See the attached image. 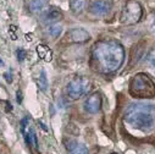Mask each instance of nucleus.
I'll return each instance as SVG.
<instances>
[{
    "mask_svg": "<svg viewBox=\"0 0 155 154\" xmlns=\"http://www.w3.org/2000/svg\"><path fill=\"white\" fill-rule=\"evenodd\" d=\"M125 61V49L115 39H101L92 50V66L101 73H111L119 70Z\"/></svg>",
    "mask_w": 155,
    "mask_h": 154,
    "instance_id": "nucleus-1",
    "label": "nucleus"
},
{
    "mask_svg": "<svg viewBox=\"0 0 155 154\" xmlns=\"http://www.w3.org/2000/svg\"><path fill=\"white\" fill-rule=\"evenodd\" d=\"M124 121L138 131L150 133L155 131V106L132 104L124 114Z\"/></svg>",
    "mask_w": 155,
    "mask_h": 154,
    "instance_id": "nucleus-2",
    "label": "nucleus"
},
{
    "mask_svg": "<svg viewBox=\"0 0 155 154\" xmlns=\"http://www.w3.org/2000/svg\"><path fill=\"white\" fill-rule=\"evenodd\" d=\"M128 92L133 98L151 99L155 97V85L148 75L137 73L130 81Z\"/></svg>",
    "mask_w": 155,
    "mask_h": 154,
    "instance_id": "nucleus-3",
    "label": "nucleus"
},
{
    "mask_svg": "<svg viewBox=\"0 0 155 154\" xmlns=\"http://www.w3.org/2000/svg\"><path fill=\"white\" fill-rule=\"evenodd\" d=\"M143 15V9L140 4L134 0H130L124 6L121 15H120V22L124 25H133L137 23Z\"/></svg>",
    "mask_w": 155,
    "mask_h": 154,
    "instance_id": "nucleus-4",
    "label": "nucleus"
},
{
    "mask_svg": "<svg viewBox=\"0 0 155 154\" xmlns=\"http://www.w3.org/2000/svg\"><path fill=\"white\" fill-rule=\"evenodd\" d=\"M91 88V81L86 77H76L67 85V94L71 99H80L86 95Z\"/></svg>",
    "mask_w": 155,
    "mask_h": 154,
    "instance_id": "nucleus-5",
    "label": "nucleus"
},
{
    "mask_svg": "<svg viewBox=\"0 0 155 154\" xmlns=\"http://www.w3.org/2000/svg\"><path fill=\"white\" fill-rule=\"evenodd\" d=\"M21 132L25 137V141L28 146L33 147L34 149H38V141L34 129L29 125V118H25L21 121Z\"/></svg>",
    "mask_w": 155,
    "mask_h": 154,
    "instance_id": "nucleus-6",
    "label": "nucleus"
},
{
    "mask_svg": "<svg viewBox=\"0 0 155 154\" xmlns=\"http://www.w3.org/2000/svg\"><path fill=\"white\" fill-rule=\"evenodd\" d=\"M84 110L89 114H97L99 112L101 108V97L99 93H93L88 95V98L84 100Z\"/></svg>",
    "mask_w": 155,
    "mask_h": 154,
    "instance_id": "nucleus-7",
    "label": "nucleus"
},
{
    "mask_svg": "<svg viewBox=\"0 0 155 154\" xmlns=\"http://www.w3.org/2000/svg\"><path fill=\"white\" fill-rule=\"evenodd\" d=\"M111 4L106 0H94L89 6V11L94 16H105L110 12Z\"/></svg>",
    "mask_w": 155,
    "mask_h": 154,
    "instance_id": "nucleus-8",
    "label": "nucleus"
},
{
    "mask_svg": "<svg viewBox=\"0 0 155 154\" xmlns=\"http://www.w3.org/2000/svg\"><path fill=\"white\" fill-rule=\"evenodd\" d=\"M67 38L70 42H73V43H84L91 39V34L86 29L77 27V28H72L71 31H68Z\"/></svg>",
    "mask_w": 155,
    "mask_h": 154,
    "instance_id": "nucleus-9",
    "label": "nucleus"
},
{
    "mask_svg": "<svg viewBox=\"0 0 155 154\" xmlns=\"http://www.w3.org/2000/svg\"><path fill=\"white\" fill-rule=\"evenodd\" d=\"M35 52H37L38 56H39L42 60H44L45 62H49V61L53 60V50L48 45H45V44L37 45Z\"/></svg>",
    "mask_w": 155,
    "mask_h": 154,
    "instance_id": "nucleus-10",
    "label": "nucleus"
},
{
    "mask_svg": "<svg viewBox=\"0 0 155 154\" xmlns=\"http://www.w3.org/2000/svg\"><path fill=\"white\" fill-rule=\"evenodd\" d=\"M62 18V12L58 10L56 8H51L45 15H44V21L45 22H55Z\"/></svg>",
    "mask_w": 155,
    "mask_h": 154,
    "instance_id": "nucleus-11",
    "label": "nucleus"
},
{
    "mask_svg": "<svg viewBox=\"0 0 155 154\" xmlns=\"http://www.w3.org/2000/svg\"><path fill=\"white\" fill-rule=\"evenodd\" d=\"M87 0H70V9L73 14H81L86 8Z\"/></svg>",
    "mask_w": 155,
    "mask_h": 154,
    "instance_id": "nucleus-12",
    "label": "nucleus"
},
{
    "mask_svg": "<svg viewBox=\"0 0 155 154\" xmlns=\"http://www.w3.org/2000/svg\"><path fill=\"white\" fill-rule=\"evenodd\" d=\"M44 5H45V2L44 0H31L29 2V5H28V9L31 12H39L44 9Z\"/></svg>",
    "mask_w": 155,
    "mask_h": 154,
    "instance_id": "nucleus-13",
    "label": "nucleus"
},
{
    "mask_svg": "<svg viewBox=\"0 0 155 154\" xmlns=\"http://www.w3.org/2000/svg\"><path fill=\"white\" fill-rule=\"evenodd\" d=\"M62 32V26L59 25V23H54L49 27V34L53 37V38H58Z\"/></svg>",
    "mask_w": 155,
    "mask_h": 154,
    "instance_id": "nucleus-14",
    "label": "nucleus"
},
{
    "mask_svg": "<svg viewBox=\"0 0 155 154\" xmlns=\"http://www.w3.org/2000/svg\"><path fill=\"white\" fill-rule=\"evenodd\" d=\"M38 83H39V88L45 92L47 91V87H48V80H47V73L44 70H42L41 72V76H39V80H38Z\"/></svg>",
    "mask_w": 155,
    "mask_h": 154,
    "instance_id": "nucleus-15",
    "label": "nucleus"
},
{
    "mask_svg": "<svg viewBox=\"0 0 155 154\" xmlns=\"http://www.w3.org/2000/svg\"><path fill=\"white\" fill-rule=\"evenodd\" d=\"M70 154H88V149L83 144H76L71 148Z\"/></svg>",
    "mask_w": 155,
    "mask_h": 154,
    "instance_id": "nucleus-16",
    "label": "nucleus"
},
{
    "mask_svg": "<svg viewBox=\"0 0 155 154\" xmlns=\"http://www.w3.org/2000/svg\"><path fill=\"white\" fill-rule=\"evenodd\" d=\"M26 56H27V53H26L25 49H18L17 50V59H18V61H23L26 59Z\"/></svg>",
    "mask_w": 155,
    "mask_h": 154,
    "instance_id": "nucleus-17",
    "label": "nucleus"
},
{
    "mask_svg": "<svg viewBox=\"0 0 155 154\" xmlns=\"http://www.w3.org/2000/svg\"><path fill=\"white\" fill-rule=\"evenodd\" d=\"M15 32H16V27H15V26H11V27H10V29H9V33H11L12 39H14V41H15V39H17V35L15 34Z\"/></svg>",
    "mask_w": 155,
    "mask_h": 154,
    "instance_id": "nucleus-18",
    "label": "nucleus"
},
{
    "mask_svg": "<svg viewBox=\"0 0 155 154\" xmlns=\"http://www.w3.org/2000/svg\"><path fill=\"white\" fill-rule=\"evenodd\" d=\"M4 77H5V80H6L9 83L12 82V75H11L10 72H5V73H4Z\"/></svg>",
    "mask_w": 155,
    "mask_h": 154,
    "instance_id": "nucleus-19",
    "label": "nucleus"
},
{
    "mask_svg": "<svg viewBox=\"0 0 155 154\" xmlns=\"http://www.w3.org/2000/svg\"><path fill=\"white\" fill-rule=\"evenodd\" d=\"M150 31H151L153 33H155V16H154L153 20H151V23H150Z\"/></svg>",
    "mask_w": 155,
    "mask_h": 154,
    "instance_id": "nucleus-20",
    "label": "nucleus"
},
{
    "mask_svg": "<svg viewBox=\"0 0 155 154\" xmlns=\"http://www.w3.org/2000/svg\"><path fill=\"white\" fill-rule=\"evenodd\" d=\"M150 65H151V67H153V69H155V54L150 58Z\"/></svg>",
    "mask_w": 155,
    "mask_h": 154,
    "instance_id": "nucleus-21",
    "label": "nucleus"
},
{
    "mask_svg": "<svg viewBox=\"0 0 155 154\" xmlns=\"http://www.w3.org/2000/svg\"><path fill=\"white\" fill-rule=\"evenodd\" d=\"M22 102V92L18 91L17 92V103H21Z\"/></svg>",
    "mask_w": 155,
    "mask_h": 154,
    "instance_id": "nucleus-22",
    "label": "nucleus"
},
{
    "mask_svg": "<svg viewBox=\"0 0 155 154\" xmlns=\"http://www.w3.org/2000/svg\"><path fill=\"white\" fill-rule=\"evenodd\" d=\"M5 64H4V61H3V59L2 58H0V67H3Z\"/></svg>",
    "mask_w": 155,
    "mask_h": 154,
    "instance_id": "nucleus-23",
    "label": "nucleus"
},
{
    "mask_svg": "<svg viewBox=\"0 0 155 154\" xmlns=\"http://www.w3.org/2000/svg\"><path fill=\"white\" fill-rule=\"evenodd\" d=\"M111 154H119V153H111Z\"/></svg>",
    "mask_w": 155,
    "mask_h": 154,
    "instance_id": "nucleus-24",
    "label": "nucleus"
}]
</instances>
